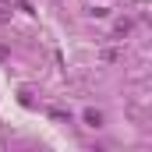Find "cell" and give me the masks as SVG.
Wrapping results in <instances>:
<instances>
[{
    "instance_id": "6da1fadb",
    "label": "cell",
    "mask_w": 152,
    "mask_h": 152,
    "mask_svg": "<svg viewBox=\"0 0 152 152\" xmlns=\"http://www.w3.org/2000/svg\"><path fill=\"white\" fill-rule=\"evenodd\" d=\"M85 124H88V127H99V124H103V113H96V110H85Z\"/></svg>"
}]
</instances>
